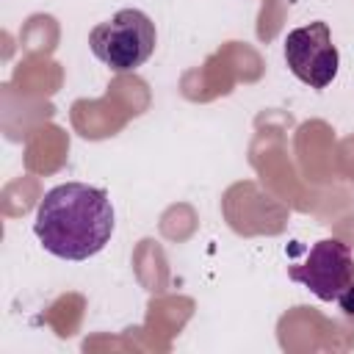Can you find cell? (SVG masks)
<instances>
[{
	"mask_svg": "<svg viewBox=\"0 0 354 354\" xmlns=\"http://www.w3.org/2000/svg\"><path fill=\"white\" fill-rule=\"evenodd\" d=\"M113 227L116 213L108 191L88 183H61L50 188L33 218V232L44 252L72 263L100 254Z\"/></svg>",
	"mask_w": 354,
	"mask_h": 354,
	"instance_id": "cell-1",
	"label": "cell"
},
{
	"mask_svg": "<svg viewBox=\"0 0 354 354\" xmlns=\"http://www.w3.org/2000/svg\"><path fill=\"white\" fill-rule=\"evenodd\" d=\"M158 44L155 22L141 8H122L88 33L91 53L111 72H133L144 66Z\"/></svg>",
	"mask_w": 354,
	"mask_h": 354,
	"instance_id": "cell-2",
	"label": "cell"
},
{
	"mask_svg": "<svg viewBox=\"0 0 354 354\" xmlns=\"http://www.w3.org/2000/svg\"><path fill=\"white\" fill-rule=\"evenodd\" d=\"M285 64L310 88H326L340 66L337 47L332 44V30L326 22H310L293 28L285 36Z\"/></svg>",
	"mask_w": 354,
	"mask_h": 354,
	"instance_id": "cell-3",
	"label": "cell"
},
{
	"mask_svg": "<svg viewBox=\"0 0 354 354\" xmlns=\"http://www.w3.org/2000/svg\"><path fill=\"white\" fill-rule=\"evenodd\" d=\"M288 277L304 285L321 301H335L343 293V288L354 279L351 249L337 238H324L307 252L304 263L288 268Z\"/></svg>",
	"mask_w": 354,
	"mask_h": 354,
	"instance_id": "cell-4",
	"label": "cell"
},
{
	"mask_svg": "<svg viewBox=\"0 0 354 354\" xmlns=\"http://www.w3.org/2000/svg\"><path fill=\"white\" fill-rule=\"evenodd\" d=\"M335 304L340 307V313H343V318H348V321H354V279L343 288V293L335 299Z\"/></svg>",
	"mask_w": 354,
	"mask_h": 354,
	"instance_id": "cell-5",
	"label": "cell"
}]
</instances>
